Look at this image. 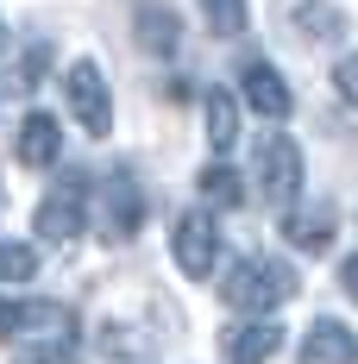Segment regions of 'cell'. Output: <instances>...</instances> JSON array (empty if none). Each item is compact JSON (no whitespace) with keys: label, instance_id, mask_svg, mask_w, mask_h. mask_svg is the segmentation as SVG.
<instances>
[{"label":"cell","instance_id":"cell-1","mask_svg":"<svg viewBox=\"0 0 358 364\" xmlns=\"http://www.w3.org/2000/svg\"><path fill=\"white\" fill-rule=\"evenodd\" d=\"M289 295H295V270H289L283 257H239L233 270H226V283H220V301L226 308H239V314H270V308H283Z\"/></svg>","mask_w":358,"mask_h":364},{"label":"cell","instance_id":"cell-2","mask_svg":"<svg viewBox=\"0 0 358 364\" xmlns=\"http://www.w3.org/2000/svg\"><path fill=\"white\" fill-rule=\"evenodd\" d=\"M258 188H264L270 208H289V201L302 195V145H295L289 132H270V139L258 145Z\"/></svg>","mask_w":358,"mask_h":364},{"label":"cell","instance_id":"cell-3","mask_svg":"<svg viewBox=\"0 0 358 364\" xmlns=\"http://www.w3.org/2000/svg\"><path fill=\"white\" fill-rule=\"evenodd\" d=\"M82 214H88V188H82V176H63L44 201H38V239L44 245H70V239H82Z\"/></svg>","mask_w":358,"mask_h":364},{"label":"cell","instance_id":"cell-4","mask_svg":"<svg viewBox=\"0 0 358 364\" xmlns=\"http://www.w3.org/2000/svg\"><path fill=\"white\" fill-rule=\"evenodd\" d=\"M63 95H70V113H75L82 132H95V139H107V132H113V101H107V82H101L95 63H70Z\"/></svg>","mask_w":358,"mask_h":364},{"label":"cell","instance_id":"cell-5","mask_svg":"<svg viewBox=\"0 0 358 364\" xmlns=\"http://www.w3.org/2000/svg\"><path fill=\"white\" fill-rule=\"evenodd\" d=\"M177 264H182V277H214V264H220V226H214V214H182L177 220Z\"/></svg>","mask_w":358,"mask_h":364},{"label":"cell","instance_id":"cell-6","mask_svg":"<svg viewBox=\"0 0 358 364\" xmlns=\"http://www.w3.org/2000/svg\"><path fill=\"white\" fill-rule=\"evenodd\" d=\"M239 95H246L251 113H264V119H289V88L277 63H264V57H251L246 70H239Z\"/></svg>","mask_w":358,"mask_h":364},{"label":"cell","instance_id":"cell-7","mask_svg":"<svg viewBox=\"0 0 358 364\" xmlns=\"http://www.w3.org/2000/svg\"><path fill=\"white\" fill-rule=\"evenodd\" d=\"M277 346H283V327L277 321H239V327H226V339H220L226 364H270Z\"/></svg>","mask_w":358,"mask_h":364},{"label":"cell","instance_id":"cell-8","mask_svg":"<svg viewBox=\"0 0 358 364\" xmlns=\"http://www.w3.org/2000/svg\"><path fill=\"white\" fill-rule=\"evenodd\" d=\"M144 220V195L132 176H113L107 182V208H101V232H107V245H126L132 232H139Z\"/></svg>","mask_w":358,"mask_h":364},{"label":"cell","instance_id":"cell-9","mask_svg":"<svg viewBox=\"0 0 358 364\" xmlns=\"http://www.w3.org/2000/svg\"><path fill=\"white\" fill-rule=\"evenodd\" d=\"M302 364H358V333L346 321H315L302 339Z\"/></svg>","mask_w":358,"mask_h":364},{"label":"cell","instance_id":"cell-10","mask_svg":"<svg viewBox=\"0 0 358 364\" xmlns=\"http://www.w3.org/2000/svg\"><path fill=\"white\" fill-rule=\"evenodd\" d=\"M19 333H38L32 346H70L75 339V314L63 301H19Z\"/></svg>","mask_w":358,"mask_h":364},{"label":"cell","instance_id":"cell-11","mask_svg":"<svg viewBox=\"0 0 358 364\" xmlns=\"http://www.w3.org/2000/svg\"><path fill=\"white\" fill-rule=\"evenodd\" d=\"M19 164H26V170H51V164H57V151H63V126H57V119H51V113H32V119H26V126H19Z\"/></svg>","mask_w":358,"mask_h":364},{"label":"cell","instance_id":"cell-12","mask_svg":"<svg viewBox=\"0 0 358 364\" xmlns=\"http://www.w3.org/2000/svg\"><path fill=\"white\" fill-rule=\"evenodd\" d=\"M132 26H139V50H151V57H170V50H177V38H182L177 13H170V6H157V0H144L139 13H132Z\"/></svg>","mask_w":358,"mask_h":364},{"label":"cell","instance_id":"cell-13","mask_svg":"<svg viewBox=\"0 0 358 364\" xmlns=\"http://www.w3.org/2000/svg\"><path fill=\"white\" fill-rule=\"evenodd\" d=\"M339 32H346V13H339L333 0H302V6H295V38H308V44H333Z\"/></svg>","mask_w":358,"mask_h":364},{"label":"cell","instance_id":"cell-14","mask_svg":"<svg viewBox=\"0 0 358 364\" xmlns=\"http://www.w3.org/2000/svg\"><path fill=\"white\" fill-rule=\"evenodd\" d=\"M283 232H289V245H295V252H315V257H321L327 245H333V208L289 214V220H283Z\"/></svg>","mask_w":358,"mask_h":364},{"label":"cell","instance_id":"cell-15","mask_svg":"<svg viewBox=\"0 0 358 364\" xmlns=\"http://www.w3.org/2000/svg\"><path fill=\"white\" fill-rule=\"evenodd\" d=\"M233 139H239V101L233 95H208V145L214 151H233Z\"/></svg>","mask_w":358,"mask_h":364},{"label":"cell","instance_id":"cell-16","mask_svg":"<svg viewBox=\"0 0 358 364\" xmlns=\"http://www.w3.org/2000/svg\"><path fill=\"white\" fill-rule=\"evenodd\" d=\"M201 195H208L214 208H239V201H246V182L233 176L226 164H208V170H201Z\"/></svg>","mask_w":358,"mask_h":364},{"label":"cell","instance_id":"cell-17","mask_svg":"<svg viewBox=\"0 0 358 364\" xmlns=\"http://www.w3.org/2000/svg\"><path fill=\"white\" fill-rule=\"evenodd\" d=\"M101 352H107V358H144L151 339H144L139 327H126V321H107V327H101Z\"/></svg>","mask_w":358,"mask_h":364},{"label":"cell","instance_id":"cell-18","mask_svg":"<svg viewBox=\"0 0 358 364\" xmlns=\"http://www.w3.org/2000/svg\"><path fill=\"white\" fill-rule=\"evenodd\" d=\"M32 277H38V252L0 239V283H32Z\"/></svg>","mask_w":358,"mask_h":364},{"label":"cell","instance_id":"cell-19","mask_svg":"<svg viewBox=\"0 0 358 364\" xmlns=\"http://www.w3.org/2000/svg\"><path fill=\"white\" fill-rule=\"evenodd\" d=\"M201 19L214 26V38H239L246 32V0H201Z\"/></svg>","mask_w":358,"mask_h":364},{"label":"cell","instance_id":"cell-20","mask_svg":"<svg viewBox=\"0 0 358 364\" xmlns=\"http://www.w3.org/2000/svg\"><path fill=\"white\" fill-rule=\"evenodd\" d=\"M333 88H339V101L358 107V50H346V57L333 63Z\"/></svg>","mask_w":358,"mask_h":364},{"label":"cell","instance_id":"cell-21","mask_svg":"<svg viewBox=\"0 0 358 364\" xmlns=\"http://www.w3.org/2000/svg\"><path fill=\"white\" fill-rule=\"evenodd\" d=\"M13 364H75V358H70V346H19Z\"/></svg>","mask_w":358,"mask_h":364},{"label":"cell","instance_id":"cell-22","mask_svg":"<svg viewBox=\"0 0 358 364\" xmlns=\"http://www.w3.org/2000/svg\"><path fill=\"white\" fill-rule=\"evenodd\" d=\"M44 57H51L44 44H32V50H26V63H19V88H38V75H44Z\"/></svg>","mask_w":358,"mask_h":364},{"label":"cell","instance_id":"cell-23","mask_svg":"<svg viewBox=\"0 0 358 364\" xmlns=\"http://www.w3.org/2000/svg\"><path fill=\"white\" fill-rule=\"evenodd\" d=\"M13 333H19V301L0 295V339H13Z\"/></svg>","mask_w":358,"mask_h":364},{"label":"cell","instance_id":"cell-24","mask_svg":"<svg viewBox=\"0 0 358 364\" xmlns=\"http://www.w3.org/2000/svg\"><path fill=\"white\" fill-rule=\"evenodd\" d=\"M339 283H346V295L358 301V257H346V264H339Z\"/></svg>","mask_w":358,"mask_h":364},{"label":"cell","instance_id":"cell-25","mask_svg":"<svg viewBox=\"0 0 358 364\" xmlns=\"http://www.w3.org/2000/svg\"><path fill=\"white\" fill-rule=\"evenodd\" d=\"M0 50H6V26H0Z\"/></svg>","mask_w":358,"mask_h":364}]
</instances>
